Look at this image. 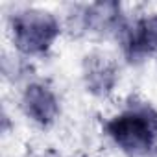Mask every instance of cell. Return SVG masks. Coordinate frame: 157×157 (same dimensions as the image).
Masks as SVG:
<instances>
[{"label":"cell","mask_w":157,"mask_h":157,"mask_svg":"<svg viewBox=\"0 0 157 157\" xmlns=\"http://www.w3.org/2000/svg\"><path fill=\"white\" fill-rule=\"evenodd\" d=\"M85 80L89 91L96 94H107L113 91L117 82V72L107 57H87L85 61Z\"/></svg>","instance_id":"5"},{"label":"cell","mask_w":157,"mask_h":157,"mask_svg":"<svg viewBox=\"0 0 157 157\" xmlns=\"http://www.w3.org/2000/svg\"><path fill=\"white\" fill-rule=\"evenodd\" d=\"M13 43L24 54H43L59 35V24L54 15L39 10L22 11L13 17Z\"/></svg>","instance_id":"2"},{"label":"cell","mask_w":157,"mask_h":157,"mask_svg":"<svg viewBox=\"0 0 157 157\" xmlns=\"http://www.w3.org/2000/svg\"><path fill=\"white\" fill-rule=\"evenodd\" d=\"M107 135L131 157H146L157 146V113L150 105H133L105 124Z\"/></svg>","instance_id":"1"},{"label":"cell","mask_w":157,"mask_h":157,"mask_svg":"<svg viewBox=\"0 0 157 157\" xmlns=\"http://www.w3.org/2000/svg\"><path fill=\"white\" fill-rule=\"evenodd\" d=\"M124 50L129 61H139L157 54V15L137 21L126 32Z\"/></svg>","instance_id":"3"},{"label":"cell","mask_w":157,"mask_h":157,"mask_svg":"<svg viewBox=\"0 0 157 157\" xmlns=\"http://www.w3.org/2000/svg\"><path fill=\"white\" fill-rule=\"evenodd\" d=\"M22 104H24L26 115L43 126L54 122V118L59 113V104H57L54 93L44 85H37V83L30 85L24 93Z\"/></svg>","instance_id":"4"}]
</instances>
